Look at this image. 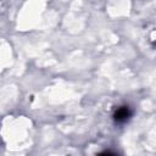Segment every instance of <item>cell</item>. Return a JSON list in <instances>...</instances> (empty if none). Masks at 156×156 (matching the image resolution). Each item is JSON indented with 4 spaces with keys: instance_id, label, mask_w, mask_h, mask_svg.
I'll use <instances>...</instances> for the list:
<instances>
[{
    "instance_id": "cell-1",
    "label": "cell",
    "mask_w": 156,
    "mask_h": 156,
    "mask_svg": "<svg viewBox=\"0 0 156 156\" xmlns=\"http://www.w3.org/2000/svg\"><path fill=\"white\" fill-rule=\"evenodd\" d=\"M130 115H132L130 108H129L128 106H122V107H119V108H117V110L115 111V113H113V118H115L116 122H118V123H123V122H126V121L129 119Z\"/></svg>"
}]
</instances>
